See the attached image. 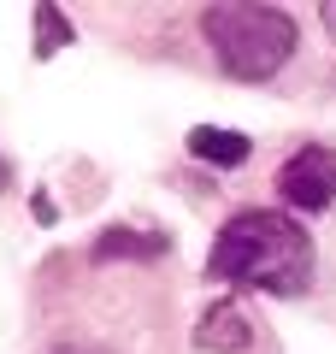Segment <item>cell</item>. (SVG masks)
<instances>
[{
	"instance_id": "obj_5",
	"label": "cell",
	"mask_w": 336,
	"mask_h": 354,
	"mask_svg": "<svg viewBox=\"0 0 336 354\" xmlns=\"http://www.w3.org/2000/svg\"><path fill=\"white\" fill-rule=\"evenodd\" d=\"M189 153H195V160H207V165H224V171H230V165H242V160L254 153V142L242 136V130L195 124V130H189Z\"/></svg>"
},
{
	"instance_id": "obj_1",
	"label": "cell",
	"mask_w": 336,
	"mask_h": 354,
	"mask_svg": "<svg viewBox=\"0 0 336 354\" xmlns=\"http://www.w3.org/2000/svg\"><path fill=\"white\" fill-rule=\"evenodd\" d=\"M207 272L224 283L265 290V295H301L312 278V242L295 218L254 207V213H236L218 230V242L207 254Z\"/></svg>"
},
{
	"instance_id": "obj_6",
	"label": "cell",
	"mask_w": 336,
	"mask_h": 354,
	"mask_svg": "<svg viewBox=\"0 0 336 354\" xmlns=\"http://www.w3.org/2000/svg\"><path fill=\"white\" fill-rule=\"evenodd\" d=\"M153 254H165V236H142V230H130V225L106 230V236L95 242V260H153Z\"/></svg>"
},
{
	"instance_id": "obj_2",
	"label": "cell",
	"mask_w": 336,
	"mask_h": 354,
	"mask_svg": "<svg viewBox=\"0 0 336 354\" xmlns=\"http://www.w3.org/2000/svg\"><path fill=\"white\" fill-rule=\"evenodd\" d=\"M200 30L212 41V59L242 83L277 77L295 53V18L283 6H260V0H218L200 12Z\"/></svg>"
},
{
	"instance_id": "obj_4",
	"label": "cell",
	"mask_w": 336,
	"mask_h": 354,
	"mask_svg": "<svg viewBox=\"0 0 336 354\" xmlns=\"http://www.w3.org/2000/svg\"><path fill=\"white\" fill-rule=\"evenodd\" d=\"M195 342H200L207 354H242V348L254 342V319L242 313L236 301H218V307H207V313H200Z\"/></svg>"
},
{
	"instance_id": "obj_10",
	"label": "cell",
	"mask_w": 336,
	"mask_h": 354,
	"mask_svg": "<svg viewBox=\"0 0 336 354\" xmlns=\"http://www.w3.org/2000/svg\"><path fill=\"white\" fill-rule=\"evenodd\" d=\"M59 354H100V348H59Z\"/></svg>"
},
{
	"instance_id": "obj_7",
	"label": "cell",
	"mask_w": 336,
	"mask_h": 354,
	"mask_svg": "<svg viewBox=\"0 0 336 354\" xmlns=\"http://www.w3.org/2000/svg\"><path fill=\"white\" fill-rule=\"evenodd\" d=\"M65 41H71V24H65V12H59V6H36V59L59 53Z\"/></svg>"
},
{
	"instance_id": "obj_8",
	"label": "cell",
	"mask_w": 336,
	"mask_h": 354,
	"mask_svg": "<svg viewBox=\"0 0 336 354\" xmlns=\"http://www.w3.org/2000/svg\"><path fill=\"white\" fill-rule=\"evenodd\" d=\"M319 18H324V30H330V36H336V0H330V6H324Z\"/></svg>"
},
{
	"instance_id": "obj_9",
	"label": "cell",
	"mask_w": 336,
	"mask_h": 354,
	"mask_svg": "<svg viewBox=\"0 0 336 354\" xmlns=\"http://www.w3.org/2000/svg\"><path fill=\"white\" fill-rule=\"evenodd\" d=\"M6 183H12V165H6V160H0V189H6Z\"/></svg>"
},
{
	"instance_id": "obj_3",
	"label": "cell",
	"mask_w": 336,
	"mask_h": 354,
	"mask_svg": "<svg viewBox=\"0 0 336 354\" xmlns=\"http://www.w3.org/2000/svg\"><path fill=\"white\" fill-rule=\"evenodd\" d=\"M277 195H283L289 207H301V213H324V207L336 201V153L330 148L289 153L283 171H277Z\"/></svg>"
}]
</instances>
